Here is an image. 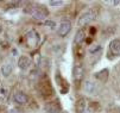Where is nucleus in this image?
<instances>
[{"instance_id": "nucleus-3", "label": "nucleus", "mask_w": 120, "mask_h": 113, "mask_svg": "<svg viewBox=\"0 0 120 113\" xmlns=\"http://www.w3.org/2000/svg\"><path fill=\"white\" fill-rule=\"evenodd\" d=\"M39 92L42 94L43 98H50L51 95L54 94V89L52 87H51L50 82H49V80L46 79H42L41 81H39Z\"/></svg>"}, {"instance_id": "nucleus-12", "label": "nucleus", "mask_w": 120, "mask_h": 113, "mask_svg": "<svg viewBox=\"0 0 120 113\" xmlns=\"http://www.w3.org/2000/svg\"><path fill=\"white\" fill-rule=\"evenodd\" d=\"M89 101L86 99V98H80L76 102V112L77 113H83V111L88 107Z\"/></svg>"}, {"instance_id": "nucleus-15", "label": "nucleus", "mask_w": 120, "mask_h": 113, "mask_svg": "<svg viewBox=\"0 0 120 113\" xmlns=\"http://www.w3.org/2000/svg\"><path fill=\"white\" fill-rule=\"evenodd\" d=\"M64 4V1H62V0H56V1H54V0H51V1H49V5L50 6H61V5H63Z\"/></svg>"}, {"instance_id": "nucleus-19", "label": "nucleus", "mask_w": 120, "mask_h": 113, "mask_svg": "<svg viewBox=\"0 0 120 113\" xmlns=\"http://www.w3.org/2000/svg\"><path fill=\"white\" fill-rule=\"evenodd\" d=\"M1 101H3V98H1V96H0V104H1Z\"/></svg>"}, {"instance_id": "nucleus-17", "label": "nucleus", "mask_w": 120, "mask_h": 113, "mask_svg": "<svg viewBox=\"0 0 120 113\" xmlns=\"http://www.w3.org/2000/svg\"><path fill=\"white\" fill-rule=\"evenodd\" d=\"M44 24H45V25H46V26H48V25H49V26H50V27H54V26H55V23H54V22H50V20H46V22H45V23H44Z\"/></svg>"}, {"instance_id": "nucleus-20", "label": "nucleus", "mask_w": 120, "mask_h": 113, "mask_svg": "<svg viewBox=\"0 0 120 113\" xmlns=\"http://www.w3.org/2000/svg\"><path fill=\"white\" fill-rule=\"evenodd\" d=\"M119 7H120V6H119Z\"/></svg>"}, {"instance_id": "nucleus-10", "label": "nucleus", "mask_w": 120, "mask_h": 113, "mask_svg": "<svg viewBox=\"0 0 120 113\" xmlns=\"http://www.w3.org/2000/svg\"><path fill=\"white\" fill-rule=\"evenodd\" d=\"M109 51L114 56H120V39H113L109 43Z\"/></svg>"}, {"instance_id": "nucleus-9", "label": "nucleus", "mask_w": 120, "mask_h": 113, "mask_svg": "<svg viewBox=\"0 0 120 113\" xmlns=\"http://www.w3.org/2000/svg\"><path fill=\"white\" fill-rule=\"evenodd\" d=\"M74 80L76 82H80L81 80L83 79V74H84V68L81 66V64H75V67H74Z\"/></svg>"}, {"instance_id": "nucleus-6", "label": "nucleus", "mask_w": 120, "mask_h": 113, "mask_svg": "<svg viewBox=\"0 0 120 113\" xmlns=\"http://www.w3.org/2000/svg\"><path fill=\"white\" fill-rule=\"evenodd\" d=\"M26 39H27V46H36L39 43V35L35 30H31L29 34L26 35Z\"/></svg>"}, {"instance_id": "nucleus-11", "label": "nucleus", "mask_w": 120, "mask_h": 113, "mask_svg": "<svg viewBox=\"0 0 120 113\" xmlns=\"http://www.w3.org/2000/svg\"><path fill=\"white\" fill-rule=\"evenodd\" d=\"M0 70H1V75L4 77H8L12 74V72H13V64H12V62H5L1 66V68H0Z\"/></svg>"}, {"instance_id": "nucleus-8", "label": "nucleus", "mask_w": 120, "mask_h": 113, "mask_svg": "<svg viewBox=\"0 0 120 113\" xmlns=\"http://www.w3.org/2000/svg\"><path fill=\"white\" fill-rule=\"evenodd\" d=\"M31 64H32L31 58H29V57H26V56H22V57H19V60H18V67H19V69H22V70H27V69L31 67Z\"/></svg>"}, {"instance_id": "nucleus-18", "label": "nucleus", "mask_w": 120, "mask_h": 113, "mask_svg": "<svg viewBox=\"0 0 120 113\" xmlns=\"http://www.w3.org/2000/svg\"><path fill=\"white\" fill-rule=\"evenodd\" d=\"M1 32H3V25L0 24V34H1Z\"/></svg>"}, {"instance_id": "nucleus-13", "label": "nucleus", "mask_w": 120, "mask_h": 113, "mask_svg": "<svg viewBox=\"0 0 120 113\" xmlns=\"http://www.w3.org/2000/svg\"><path fill=\"white\" fill-rule=\"evenodd\" d=\"M84 90L89 93V94H95L96 90H98V87L95 85V82H92V81H86L84 82Z\"/></svg>"}, {"instance_id": "nucleus-4", "label": "nucleus", "mask_w": 120, "mask_h": 113, "mask_svg": "<svg viewBox=\"0 0 120 113\" xmlns=\"http://www.w3.org/2000/svg\"><path fill=\"white\" fill-rule=\"evenodd\" d=\"M71 30V23L69 20H62L57 29V35L60 37H65Z\"/></svg>"}, {"instance_id": "nucleus-14", "label": "nucleus", "mask_w": 120, "mask_h": 113, "mask_svg": "<svg viewBox=\"0 0 120 113\" xmlns=\"http://www.w3.org/2000/svg\"><path fill=\"white\" fill-rule=\"evenodd\" d=\"M84 39H86V31H84L83 29H80V30L76 32V36H75V38H74V43H75L76 45H79V44H81Z\"/></svg>"}, {"instance_id": "nucleus-7", "label": "nucleus", "mask_w": 120, "mask_h": 113, "mask_svg": "<svg viewBox=\"0 0 120 113\" xmlns=\"http://www.w3.org/2000/svg\"><path fill=\"white\" fill-rule=\"evenodd\" d=\"M29 96L24 92H15L13 95V101L18 105H26L29 102Z\"/></svg>"}, {"instance_id": "nucleus-1", "label": "nucleus", "mask_w": 120, "mask_h": 113, "mask_svg": "<svg viewBox=\"0 0 120 113\" xmlns=\"http://www.w3.org/2000/svg\"><path fill=\"white\" fill-rule=\"evenodd\" d=\"M95 19H96V12H95V10L89 8V10H87V11H84V12L80 15V17H79L77 25L82 29L83 26L90 24V23L94 22Z\"/></svg>"}, {"instance_id": "nucleus-5", "label": "nucleus", "mask_w": 120, "mask_h": 113, "mask_svg": "<svg viewBox=\"0 0 120 113\" xmlns=\"http://www.w3.org/2000/svg\"><path fill=\"white\" fill-rule=\"evenodd\" d=\"M44 111L46 113H62V107L58 102V100L55 101H49L44 106Z\"/></svg>"}, {"instance_id": "nucleus-16", "label": "nucleus", "mask_w": 120, "mask_h": 113, "mask_svg": "<svg viewBox=\"0 0 120 113\" xmlns=\"http://www.w3.org/2000/svg\"><path fill=\"white\" fill-rule=\"evenodd\" d=\"M7 113H25L20 107H13V108H11Z\"/></svg>"}, {"instance_id": "nucleus-2", "label": "nucleus", "mask_w": 120, "mask_h": 113, "mask_svg": "<svg viewBox=\"0 0 120 113\" xmlns=\"http://www.w3.org/2000/svg\"><path fill=\"white\" fill-rule=\"evenodd\" d=\"M29 12H30V14L32 15V17H33V19H36V20H38V22H42V20H44L45 18H48V14H49L48 10H46L44 6H41V5H37V6H35V7H32V10H30Z\"/></svg>"}]
</instances>
